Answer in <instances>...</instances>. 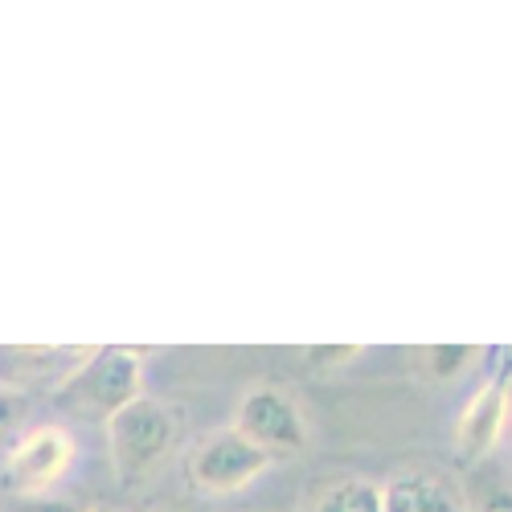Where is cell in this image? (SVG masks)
Instances as JSON below:
<instances>
[{
	"instance_id": "1",
	"label": "cell",
	"mask_w": 512,
	"mask_h": 512,
	"mask_svg": "<svg viewBox=\"0 0 512 512\" xmlns=\"http://www.w3.org/2000/svg\"><path fill=\"white\" fill-rule=\"evenodd\" d=\"M144 398V353L127 345L95 349L62 386L54 390V402L87 422H111L123 406Z\"/></svg>"
},
{
	"instance_id": "2",
	"label": "cell",
	"mask_w": 512,
	"mask_h": 512,
	"mask_svg": "<svg viewBox=\"0 0 512 512\" xmlns=\"http://www.w3.org/2000/svg\"><path fill=\"white\" fill-rule=\"evenodd\" d=\"M181 435V414L156 402V398H136L132 406H123L107 422V447L119 484H140L144 476L156 472V463L173 451Z\"/></svg>"
},
{
	"instance_id": "3",
	"label": "cell",
	"mask_w": 512,
	"mask_h": 512,
	"mask_svg": "<svg viewBox=\"0 0 512 512\" xmlns=\"http://www.w3.org/2000/svg\"><path fill=\"white\" fill-rule=\"evenodd\" d=\"M275 455H267L263 447H254L250 439H242L234 426L230 431L209 435L201 447H193L189 463H185V476L197 492L209 496H230L238 488H246L250 480H259Z\"/></svg>"
},
{
	"instance_id": "4",
	"label": "cell",
	"mask_w": 512,
	"mask_h": 512,
	"mask_svg": "<svg viewBox=\"0 0 512 512\" xmlns=\"http://www.w3.org/2000/svg\"><path fill=\"white\" fill-rule=\"evenodd\" d=\"M234 431L242 439H250L254 447H263L267 455L308 447V422H304L300 402L275 386H254L242 394L238 414H234Z\"/></svg>"
},
{
	"instance_id": "5",
	"label": "cell",
	"mask_w": 512,
	"mask_h": 512,
	"mask_svg": "<svg viewBox=\"0 0 512 512\" xmlns=\"http://www.w3.org/2000/svg\"><path fill=\"white\" fill-rule=\"evenodd\" d=\"M74 463V435L66 426H33V431L5 455V488L33 500L50 492Z\"/></svg>"
},
{
	"instance_id": "6",
	"label": "cell",
	"mask_w": 512,
	"mask_h": 512,
	"mask_svg": "<svg viewBox=\"0 0 512 512\" xmlns=\"http://www.w3.org/2000/svg\"><path fill=\"white\" fill-rule=\"evenodd\" d=\"M508 414H512V390L492 386V381H484V386L467 398V406L455 422V455L463 467H476L480 459H488L496 451L504 426H508Z\"/></svg>"
},
{
	"instance_id": "7",
	"label": "cell",
	"mask_w": 512,
	"mask_h": 512,
	"mask_svg": "<svg viewBox=\"0 0 512 512\" xmlns=\"http://www.w3.org/2000/svg\"><path fill=\"white\" fill-rule=\"evenodd\" d=\"M381 512H467V500L443 472H398L381 488Z\"/></svg>"
},
{
	"instance_id": "8",
	"label": "cell",
	"mask_w": 512,
	"mask_h": 512,
	"mask_svg": "<svg viewBox=\"0 0 512 512\" xmlns=\"http://www.w3.org/2000/svg\"><path fill=\"white\" fill-rule=\"evenodd\" d=\"M95 349H50V345H25V349H0V381L29 386V381H54V390L87 361Z\"/></svg>"
},
{
	"instance_id": "9",
	"label": "cell",
	"mask_w": 512,
	"mask_h": 512,
	"mask_svg": "<svg viewBox=\"0 0 512 512\" xmlns=\"http://www.w3.org/2000/svg\"><path fill=\"white\" fill-rule=\"evenodd\" d=\"M312 512H381V488L369 480H345L328 488L312 504Z\"/></svg>"
},
{
	"instance_id": "10",
	"label": "cell",
	"mask_w": 512,
	"mask_h": 512,
	"mask_svg": "<svg viewBox=\"0 0 512 512\" xmlns=\"http://www.w3.org/2000/svg\"><path fill=\"white\" fill-rule=\"evenodd\" d=\"M480 353L484 349H476V345H431V349H422V361L431 365L435 377L451 381V377H463L467 369H472V361Z\"/></svg>"
},
{
	"instance_id": "11",
	"label": "cell",
	"mask_w": 512,
	"mask_h": 512,
	"mask_svg": "<svg viewBox=\"0 0 512 512\" xmlns=\"http://www.w3.org/2000/svg\"><path fill=\"white\" fill-rule=\"evenodd\" d=\"M361 357V345H316L308 349V365L316 373H328V369H340V365H349Z\"/></svg>"
},
{
	"instance_id": "12",
	"label": "cell",
	"mask_w": 512,
	"mask_h": 512,
	"mask_svg": "<svg viewBox=\"0 0 512 512\" xmlns=\"http://www.w3.org/2000/svg\"><path fill=\"white\" fill-rule=\"evenodd\" d=\"M480 357L488 361V381H492V386L512 390V345H492Z\"/></svg>"
},
{
	"instance_id": "13",
	"label": "cell",
	"mask_w": 512,
	"mask_h": 512,
	"mask_svg": "<svg viewBox=\"0 0 512 512\" xmlns=\"http://www.w3.org/2000/svg\"><path fill=\"white\" fill-rule=\"evenodd\" d=\"M21 512H91V508L78 504V500H46V496H33V500H21Z\"/></svg>"
},
{
	"instance_id": "14",
	"label": "cell",
	"mask_w": 512,
	"mask_h": 512,
	"mask_svg": "<svg viewBox=\"0 0 512 512\" xmlns=\"http://www.w3.org/2000/svg\"><path fill=\"white\" fill-rule=\"evenodd\" d=\"M476 512H512V492H508V488H492V492H484V500H480Z\"/></svg>"
},
{
	"instance_id": "15",
	"label": "cell",
	"mask_w": 512,
	"mask_h": 512,
	"mask_svg": "<svg viewBox=\"0 0 512 512\" xmlns=\"http://www.w3.org/2000/svg\"><path fill=\"white\" fill-rule=\"evenodd\" d=\"M152 512H177V508H152Z\"/></svg>"
},
{
	"instance_id": "16",
	"label": "cell",
	"mask_w": 512,
	"mask_h": 512,
	"mask_svg": "<svg viewBox=\"0 0 512 512\" xmlns=\"http://www.w3.org/2000/svg\"><path fill=\"white\" fill-rule=\"evenodd\" d=\"M99 512H115V508H99Z\"/></svg>"
}]
</instances>
